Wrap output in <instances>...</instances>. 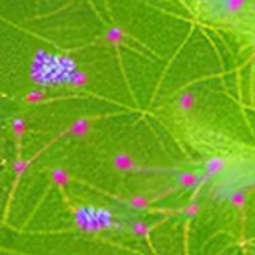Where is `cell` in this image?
Segmentation results:
<instances>
[{
	"mask_svg": "<svg viewBox=\"0 0 255 255\" xmlns=\"http://www.w3.org/2000/svg\"><path fill=\"white\" fill-rule=\"evenodd\" d=\"M76 221L84 230L99 232L111 229L115 223V218L108 209L96 206H81L76 212Z\"/></svg>",
	"mask_w": 255,
	"mask_h": 255,
	"instance_id": "cell-1",
	"label": "cell"
}]
</instances>
